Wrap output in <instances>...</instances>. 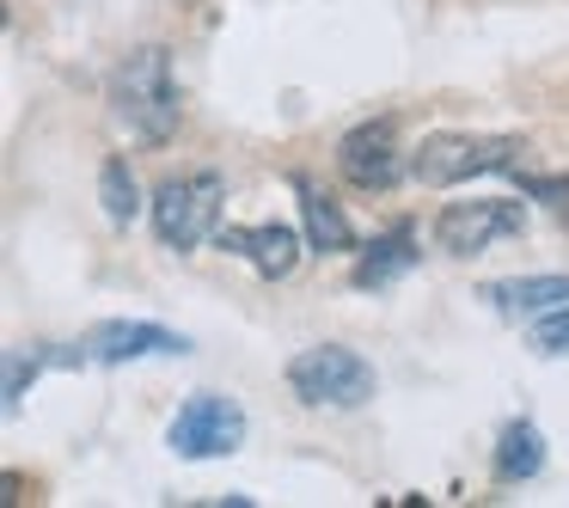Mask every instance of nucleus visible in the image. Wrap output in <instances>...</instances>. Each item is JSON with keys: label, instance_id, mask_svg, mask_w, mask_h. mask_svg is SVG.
Returning a JSON list of instances; mask_svg holds the SVG:
<instances>
[{"label": "nucleus", "instance_id": "f257e3e1", "mask_svg": "<svg viewBox=\"0 0 569 508\" xmlns=\"http://www.w3.org/2000/svg\"><path fill=\"white\" fill-rule=\"evenodd\" d=\"M111 117L129 141L141 148H166L178 136V87H172V62L160 43L129 50L111 74Z\"/></svg>", "mask_w": 569, "mask_h": 508}, {"label": "nucleus", "instance_id": "f03ea898", "mask_svg": "<svg viewBox=\"0 0 569 508\" xmlns=\"http://www.w3.org/2000/svg\"><path fill=\"white\" fill-rule=\"evenodd\" d=\"M221 197L227 185L214 172H190V178H166L153 190V233L166 251H197L202 239L221 233Z\"/></svg>", "mask_w": 569, "mask_h": 508}, {"label": "nucleus", "instance_id": "7ed1b4c3", "mask_svg": "<svg viewBox=\"0 0 569 508\" xmlns=\"http://www.w3.org/2000/svg\"><path fill=\"white\" fill-rule=\"evenodd\" d=\"M288 392L319 410H356L373 398V368L343 343H319L288 361Z\"/></svg>", "mask_w": 569, "mask_h": 508}, {"label": "nucleus", "instance_id": "20e7f679", "mask_svg": "<svg viewBox=\"0 0 569 508\" xmlns=\"http://www.w3.org/2000/svg\"><path fill=\"white\" fill-rule=\"evenodd\" d=\"M520 153L515 136H429L417 153H410V178L429 190H453V185H471L483 172H508Z\"/></svg>", "mask_w": 569, "mask_h": 508}, {"label": "nucleus", "instance_id": "39448f33", "mask_svg": "<svg viewBox=\"0 0 569 508\" xmlns=\"http://www.w3.org/2000/svg\"><path fill=\"white\" fill-rule=\"evenodd\" d=\"M166 441H172L178 459H221V454H233V447L246 441V410H239L233 398H221V392H197L172 417Z\"/></svg>", "mask_w": 569, "mask_h": 508}, {"label": "nucleus", "instance_id": "423d86ee", "mask_svg": "<svg viewBox=\"0 0 569 508\" xmlns=\"http://www.w3.org/2000/svg\"><path fill=\"white\" fill-rule=\"evenodd\" d=\"M337 172H343V185H356V190H392L398 178L410 172L405 148H398V123H392V117L349 129V136L337 141Z\"/></svg>", "mask_w": 569, "mask_h": 508}, {"label": "nucleus", "instance_id": "0eeeda50", "mask_svg": "<svg viewBox=\"0 0 569 508\" xmlns=\"http://www.w3.org/2000/svg\"><path fill=\"white\" fill-rule=\"evenodd\" d=\"M520 233V202L508 197H478V202H447L441 221H435V239H441L447 258H478L496 239Z\"/></svg>", "mask_w": 569, "mask_h": 508}, {"label": "nucleus", "instance_id": "6e6552de", "mask_svg": "<svg viewBox=\"0 0 569 508\" xmlns=\"http://www.w3.org/2000/svg\"><path fill=\"white\" fill-rule=\"evenodd\" d=\"M184 337L166 331V325H148V319H111V325H92L80 356L87 361H104V368H123V361H148V356H184Z\"/></svg>", "mask_w": 569, "mask_h": 508}, {"label": "nucleus", "instance_id": "1a4fd4ad", "mask_svg": "<svg viewBox=\"0 0 569 508\" xmlns=\"http://www.w3.org/2000/svg\"><path fill=\"white\" fill-rule=\"evenodd\" d=\"M221 251H239V258L251 263L258 276H270V282H282V276H295L300 263V233L288 221H258V227H221Z\"/></svg>", "mask_w": 569, "mask_h": 508}, {"label": "nucleus", "instance_id": "9d476101", "mask_svg": "<svg viewBox=\"0 0 569 508\" xmlns=\"http://www.w3.org/2000/svg\"><path fill=\"white\" fill-rule=\"evenodd\" d=\"M295 197H300V221H307V246L312 251H349L356 246V227L343 221V209H337L312 178H295Z\"/></svg>", "mask_w": 569, "mask_h": 508}, {"label": "nucleus", "instance_id": "9b49d317", "mask_svg": "<svg viewBox=\"0 0 569 508\" xmlns=\"http://www.w3.org/2000/svg\"><path fill=\"white\" fill-rule=\"evenodd\" d=\"M417 263V233L410 227H386L368 251L356 258V288H386Z\"/></svg>", "mask_w": 569, "mask_h": 508}, {"label": "nucleus", "instance_id": "f8f14e48", "mask_svg": "<svg viewBox=\"0 0 569 508\" xmlns=\"http://www.w3.org/2000/svg\"><path fill=\"white\" fill-rule=\"evenodd\" d=\"M483 295L496 300V312H557L569 307V276H508V282H490Z\"/></svg>", "mask_w": 569, "mask_h": 508}, {"label": "nucleus", "instance_id": "ddd939ff", "mask_svg": "<svg viewBox=\"0 0 569 508\" xmlns=\"http://www.w3.org/2000/svg\"><path fill=\"white\" fill-rule=\"evenodd\" d=\"M545 466V435L532 422H508L502 441H496V478L502 484H520Z\"/></svg>", "mask_w": 569, "mask_h": 508}, {"label": "nucleus", "instance_id": "4468645a", "mask_svg": "<svg viewBox=\"0 0 569 508\" xmlns=\"http://www.w3.org/2000/svg\"><path fill=\"white\" fill-rule=\"evenodd\" d=\"M99 202H104V221L111 227H129L141 215V190H136L129 160H104L99 166Z\"/></svg>", "mask_w": 569, "mask_h": 508}, {"label": "nucleus", "instance_id": "2eb2a0df", "mask_svg": "<svg viewBox=\"0 0 569 508\" xmlns=\"http://www.w3.org/2000/svg\"><path fill=\"white\" fill-rule=\"evenodd\" d=\"M532 349H539V356H569V307H557L551 319H539Z\"/></svg>", "mask_w": 569, "mask_h": 508}, {"label": "nucleus", "instance_id": "dca6fc26", "mask_svg": "<svg viewBox=\"0 0 569 508\" xmlns=\"http://www.w3.org/2000/svg\"><path fill=\"white\" fill-rule=\"evenodd\" d=\"M520 190L539 202H569V178H520Z\"/></svg>", "mask_w": 569, "mask_h": 508}]
</instances>
